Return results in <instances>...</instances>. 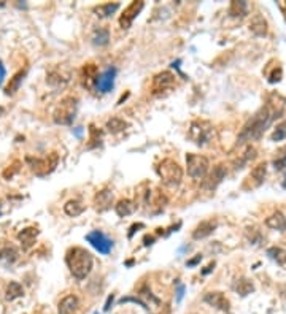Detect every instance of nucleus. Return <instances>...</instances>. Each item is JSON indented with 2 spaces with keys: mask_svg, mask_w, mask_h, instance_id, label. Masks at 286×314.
Returning <instances> with one entry per match:
<instances>
[{
  "mask_svg": "<svg viewBox=\"0 0 286 314\" xmlns=\"http://www.w3.org/2000/svg\"><path fill=\"white\" fill-rule=\"evenodd\" d=\"M66 264L77 279H84L92 270V255L84 248H70L66 254Z\"/></svg>",
  "mask_w": 286,
  "mask_h": 314,
  "instance_id": "f03ea898",
  "label": "nucleus"
},
{
  "mask_svg": "<svg viewBox=\"0 0 286 314\" xmlns=\"http://www.w3.org/2000/svg\"><path fill=\"white\" fill-rule=\"evenodd\" d=\"M186 165H188V174L192 179H203L208 173L210 162L205 156L201 154H188L186 156Z\"/></svg>",
  "mask_w": 286,
  "mask_h": 314,
  "instance_id": "0eeeda50",
  "label": "nucleus"
},
{
  "mask_svg": "<svg viewBox=\"0 0 286 314\" xmlns=\"http://www.w3.org/2000/svg\"><path fill=\"white\" fill-rule=\"evenodd\" d=\"M0 214H2V200H0Z\"/></svg>",
  "mask_w": 286,
  "mask_h": 314,
  "instance_id": "a19ab883",
  "label": "nucleus"
},
{
  "mask_svg": "<svg viewBox=\"0 0 286 314\" xmlns=\"http://www.w3.org/2000/svg\"><path fill=\"white\" fill-rule=\"evenodd\" d=\"M256 157V149L253 148V146H248L247 148V151L242 154V157H240V162H237V167L236 168H243V165L247 164V162H250V160H253Z\"/></svg>",
  "mask_w": 286,
  "mask_h": 314,
  "instance_id": "72a5a7b5",
  "label": "nucleus"
},
{
  "mask_svg": "<svg viewBox=\"0 0 286 314\" xmlns=\"http://www.w3.org/2000/svg\"><path fill=\"white\" fill-rule=\"evenodd\" d=\"M84 203L78 200V199H72V200H68L66 205H64V211H66L67 216L70 218H77L80 216V214H83L84 213Z\"/></svg>",
  "mask_w": 286,
  "mask_h": 314,
  "instance_id": "412c9836",
  "label": "nucleus"
},
{
  "mask_svg": "<svg viewBox=\"0 0 286 314\" xmlns=\"http://www.w3.org/2000/svg\"><path fill=\"white\" fill-rule=\"evenodd\" d=\"M26 70H19L13 78L10 79V84L7 86V95H13V94H16L17 91H19V87H21V84H22V81H24V78H26Z\"/></svg>",
  "mask_w": 286,
  "mask_h": 314,
  "instance_id": "b1692460",
  "label": "nucleus"
},
{
  "mask_svg": "<svg viewBox=\"0 0 286 314\" xmlns=\"http://www.w3.org/2000/svg\"><path fill=\"white\" fill-rule=\"evenodd\" d=\"M224 176H226V168H224V165L219 164V165H217L213 168V172L210 173L208 178L203 181V188L208 189V190H213L221 181H223Z\"/></svg>",
  "mask_w": 286,
  "mask_h": 314,
  "instance_id": "2eb2a0df",
  "label": "nucleus"
},
{
  "mask_svg": "<svg viewBox=\"0 0 286 314\" xmlns=\"http://www.w3.org/2000/svg\"><path fill=\"white\" fill-rule=\"evenodd\" d=\"M86 241L87 243H91V246L97 249L101 254H110V251H112V248H113V241L110 240V238L102 234V232H99V230H92L89 232V234L86 235Z\"/></svg>",
  "mask_w": 286,
  "mask_h": 314,
  "instance_id": "6e6552de",
  "label": "nucleus"
},
{
  "mask_svg": "<svg viewBox=\"0 0 286 314\" xmlns=\"http://www.w3.org/2000/svg\"><path fill=\"white\" fill-rule=\"evenodd\" d=\"M275 113L272 111L270 107H264L259 113H256L253 116V119H250L247 124L243 126L242 132L238 133L237 144H243L247 141H252L254 138H259L262 135V132L266 130V127L270 124Z\"/></svg>",
  "mask_w": 286,
  "mask_h": 314,
  "instance_id": "f257e3e1",
  "label": "nucleus"
},
{
  "mask_svg": "<svg viewBox=\"0 0 286 314\" xmlns=\"http://www.w3.org/2000/svg\"><path fill=\"white\" fill-rule=\"evenodd\" d=\"M183 286H180V289H178V300H182V297H183Z\"/></svg>",
  "mask_w": 286,
  "mask_h": 314,
  "instance_id": "ea45409f",
  "label": "nucleus"
},
{
  "mask_svg": "<svg viewBox=\"0 0 286 314\" xmlns=\"http://www.w3.org/2000/svg\"><path fill=\"white\" fill-rule=\"evenodd\" d=\"M89 132H91V140L89 141H92V144H91V148H94V146H97V144H101V137H102V133L99 132L94 126H91V129H89Z\"/></svg>",
  "mask_w": 286,
  "mask_h": 314,
  "instance_id": "f704fd0d",
  "label": "nucleus"
},
{
  "mask_svg": "<svg viewBox=\"0 0 286 314\" xmlns=\"http://www.w3.org/2000/svg\"><path fill=\"white\" fill-rule=\"evenodd\" d=\"M203 301L205 303H208L210 306H215V308H218V310L221 311H229V300L226 298V295L223 292H207L205 295H203Z\"/></svg>",
  "mask_w": 286,
  "mask_h": 314,
  "instance_id": "f8f14e48",
  "label": "nucleus"
},
{
  "mask_svg": "<svg viewBox=\"0 0 286 314\" xmlns=\"http://www.w3.org/2000/svg\"><path fill=\"white\" fill-rule=\"evenodd\" d=\"M22 295H24V289H22V286L17 281H11L7 286V290H5V300L7 301H13L17 297Z\"/></svg>",
  "mask_w": 286,
  "mask_h": 314,
  "instance_id": "393cba45",
  "label": "nucleus"
},
{
  "mask_svg": "<svg viewBox=\"0 0 286 314\" xmlns=\"http://www.w3.org/2000/svg\"><path fill=\"white\" fill-rule=\"evenodd\" d=\"M266 174H267V164L266 162H261V164L256 165L252 173L248 174V178H247V181L250 183V188H259V186L264 183V179H266Z\"/></svg>",
  "mask_w": 286,
  "mask_h": 314,
  "instance_id": "ddd939ff",
  "label": "nucleus"
},
{
  "mask_svg": "<svg viewBox=\"0 0 286 314\" xmlns=\"http://www.w3.org/2000/svg\"><path fill=\"white\" fill-rule=\"evenodd\" d=\"M213 126L210 124L207 121H194L189 127V132H188V137L191 141H194L196 144L199 146H203L207 144L210 140L213 137Z\"/></svg>",
  "mask_w": 286,
  "mask_h": 314,
  "instance_id": "423d86ee",
  "label": "nucleus"
},
{
  "mask_svg": "<svg viewBox=\"0 0 286 314\" xmlns=\"http://www.w3.org/2000/svg\"><path fill=\"white\" fill-rule=\"evenodd\" d=\"M135 209H137V205L129 199H122L115 205V211H116V214H118L119 218L129 216V214H132Z\"/></svg>",
  "mask_w": 286,
  "mask_h": 314,
  "instance_id": "4be33fe9",
  "label": "nucleus"
},
{
  "mask_svg": "<svg viewBox=\"0 0 286 314\" xmlns=\"http://www.w3.org/2000/svg\"><path fill=\"white\" fill-rule=\"evenodd\" d=\"M107 129L112 132V133H119V132H124L126 127H127V122L121 118H112L107 121Z\"/></svg>",
  "mask_w": 286,
  "mask_h": 314,
  "instance_id": "cd10ccee",
  "label": "nucleus"
},
{
  "mask_svg": "<svg viewBox=\"0 0 286 314\" xmlns=\"http://www.w3.org/2000/svg\"><path fill=\"white\" fill-rule=\"evenodd\" d=\"M19 165H21V164H19V162H17V160L13 162V165H11V168L8 167L7 170L3 172V178H5V179H10V178L13 176V174H15L17 170H19Z\"/></svg>",
  "mask_w": 286,
  "mask_h": 314,
  "instance_id": "c9c22d12",
  "label": "nucleus"
},
{
  "mask_svg": "<svg viewBox=\"0 0 286 314\" xmlns=\"http://www.w3.org/2000/svg\"><path fill=\"white\" fill-rule=\"evenodd\" d=\"M26 162L37 176H46V174L54 172V168L59 164V156H57V153H51L50 156L43 157V159L26 157Z\"/></svg>",
  "mask_w": 286,
  "mask_h": 314,
  "instance_id": "39448f33",
  "label": "nucleus"
},
{
  "mask_svg": "<svg viewBox=\"0 0 286 314\" xmlns=\"http://www.w3.org/2000/svg\"><path fill=\"white\" fill-rule=\"evenodd\" d=\"M97 78H99V73H97V67L94 63H86L83 67V79H84V84L91 86L92 83H97Z\"/></svg>",
  "mask_w": 286,
  "mask_h": 314,
  "instance_id": "bb28decb",
  "label": "nucleus"
},
{
  "mask_svg": "<svg viewBox=\"0 0 286 314\" xmlns=\"http://www.w3.org/2000/svg\"><path fill=\"white\" fill-rule=\"evenodd\" d=\"M118 8H119L118 3H105V5H101V7L96 8V13L101 17H107L110 15H113Z\"/></svg>",
  "mask_w": 286,
  "mask_h": 314,
  "instance_id": "2f4dec72",
  "label": "nucleus"
},
{
  "mask_svg": "<svg viewBox=\"0 0 286 314\" xmlns=\"http://www.w3.org/2000/svg\"><path fill=\"white\" fill-rule=\"evenodd\" d=\"M94 203H96V208L99 209V211H105V209H108L113 203V192L110 189H103L101 192H97Z\"/></svg>",
  "mask_w": 286,
  "mask_h": 314,
  "instance_id": "6ab92c4d",
  "label": "nucleus"
},
{
  "mask_svg": "<svg viewBox=\"0 0 286 314\" xmlns=\"http://www.w3.org/2000/svg\"><path fill=\"white\" fill-rule=\"evenodd\" d=\"M145 7V3L143 2H132L131 5H127V7L124 8V11H122V15L119 17V26L122 29H129L132 26V22L134 19L140 15V11L143 10Z\"/></svg>",
  "mask_w": 286,
  "mask_h": 314,
  "instance_id": "9d476101",
  "label": "nucleus"
},
{
  "mask_svg": "<svg viewBox=\"0 0 286 314\" xmlns=\"http://www.w3.org/2000/svg\"><path fill=\"white\" fill-rule=\"evenodd\" d=\"M234 290L237 294H240L242 297H247L248 294H252L254 290V286H253V283L250 281V279L240 278V279H237V281L234 283Z\"/></svg>",
  "mask_w": 286,
  "mask_h": 314,
  "instance_id": "a878e982",
  "label": "nucleus"
},
{
  "mask_svg": "<svg viewBox=\"0 0 286 314\" xmlns=\"http://www.w3.org/2000/svg\"><path fill=\"white\" fill-rule=\"evenodd\" d=\"M266 225L269 227V229H272V230L285 232L286 230V218L283 216V213L275 211L266 219Z\"/></svg>",
  "mask_w": 286,
  "mask_h": 314,
  "instance_id": "aec40b11",
  "label": "nucleus"
},
{
  "mask_svg": "<svg viewBox=\"0 0 286 314\" xmlns=\"http://www.w3.org/2000/svg\"><path fill=\"white\" fill-rule=\"evenodd\" d=\"M80 301L75 295H67L59 301V308H57V314H73L78 310Z\"/></svg>",
  "mask_w": 286,
  "mask_h": 314,
  "instance_id": "a211bd4d",
  "label": "nucleus"
},
{
  "mask_svg": "<svg viewBox=\"0 0 286 314\" xmlns=\"http://www.w3.org/2000/svg\"><path fill=\"white\" fill-rule=\"evenodd\" d=\"M215 229H217V220H213V219L203 220V222H201L194 229V232H192V238H194V240H202V238L212 235Z\"/></svg>",
  "mask_w": 286,
  "mask_h": 314,
  "instance_id": "f3484780",
  "label": "nucleus"
},
{
  "mask_svg": "<svg viewBox=\"0 0 286 314\" xmlns=\"http://www.w3.org/2000/svg\"><path fill=\"white\" fill-rule=\"evenodd\" d=\"M250 31L258 37H266L267 35V21L261 15H256L252 22H250Z\"/></svg>",
  "mask_w": 286,
  "mask_h": 314,
  "instance_id": "5701e85b",
  "label": "nucleus"
},
{
  "mask_svg": "<svg viewBox=\"0 0 286 314\" xmlns=\"http://www.w3.org/2000/svg\"><path fill=\"white\" fill-rule=\"evenodd\" d=\"M270 140L272 141H283V140H286V121L280 122L275 127V130H273L270 135Z\"/></svg>",
  "mask_w": 286,
  "mask_h": 314,
  "instance_id": "473e14b6",
  "label": "nucleus"
},
{
  "mask_svg": "<svg viewBox=\"0 0 286 314\" xmlns=\"http://www.w3.org/2000/svg\"><path fill=\"white\" fill-rule=\"evenodd\" d=\"M108 40H110V33H108L107 29H99V31H96L94 35H92V43L97 45V46L107 45Z\"/></svg>",
  "mask_w": 286,
  "mask_h": 314,
  "instance_id": "7c9ffc66",
  "label": "nucleus"
},
{
  "mask_svg": "<svg viewBox=\"0 0 286 314\" xmlns=\"http://www.w3.org/2000/svg\"><path fill=\"white\" fill-rule=\"evenodd\" d=\"M115 78H116V68L115 67H108L107 70H103L97 78V83H96L97 91L102 92V94L110 92L115 86Z\"/></svg>",
  "mask_w": 286,
  "mask_h": 314,
  "instance_id": "9b49d317",
  "label": "nucleus"
},
{
  "mask_svg": "<svg viewBox=\"0 0 286 314\" xmlns=\"http://www.w3.org/2000/svg\"><path fill=\"white\" fill-rule=\"evenodd\" d=\"M38 234H40V230L37 227H27V229L21 230L19 234H17V240L21 241L22 249H31L35 244V240H37Z\"/></svg>",
  "mask_w": 286,
  "mask_h": 314,
  "instance_id": "dca6fc26",
  "label": "nucleus"
},
{
  "mask_svg": "<svg viewBox=\"0 0 286 314\" xmlns=\"http://www.w3.org/2000/svg\"><path fill=\"white\" fill-rule=\"evenodd\" d=\"M5 75H7V72H5L3 62L0 61V86H2V83H3V79H5Z\"/></svg>",
  "mask_w": 286,
  "mask_h": 314,
  "instance_id": "4c0bfd02",
  "label": "nucleus"
},
{
  "mask_svg": "<svg viewBox=\"0 0 286 314\" xmlns=\"http://www.w3.org/2000/svg\"><path fill=\"white\" fill-rule=\"evenodd\" d=\"M280 79H282V68L275 70V72H273V73L270 75V78H269L270 83H278Z\"/></svg>",
  "mask_w": 286,
  "mask_h": 314,
  "instance_id": "e433bc0d",
  "label": "nucleus"
},
{
  "mask_svg": "<svg viewBox=\"0 0 286 314\" xmlns=\"http://www.w3.org/2000/svg\"><path fill=\"white\" fill-rule=\"evenodd\" d=\"M2 114H3V108H2V107H0V116H2Z\"/></svg>",
  "mask_w": 286,
  "mask_h": 314,
  "instance_id": "79ce46f5",
  "label": "nucleus"
},
{
  "mask_svg": "<svg viewBox=\"0 0 286 314\" xmlns=\"http://www.w3.org/2000/svg\"><path fill=\"white\" fill-rule=\"evenodd\" d=\"M248 13V5L245 2H232L229 8V15L234 17H243Z\"/></svg>",
  "mask_w": 286,
  "mask_h": 314,
  "instance_id": "c756f323",
  "label": "nucleus"
},
{
  "mask_svg": "<svg viewBox=\"0 0 286 314\" xmlns=\"http://www.w3.org/2000/svg\"><path fill=\"white\" fill-rule=\"evenodd\" d=\"M173 86H175V75L170 72H162L154 77L153 84H151V91H153L154 95H161L164 92L173 89Z\"/></svg>",
  "mask_w": 286,
  "mask_h": 314,
  "instance_id": "1a4fd4ad",
  "label": "nucleus"
},
{
  "mask_svg": "<svg viewBox=\"0 0 286 314\" xmlns=\"http://www.w3.org/2000/svg\"><path fill=\"white\" fill-rule=\"evenodd\" d=\"M17 255H19V252H17V249L13 246V244H10L7 241L0 243V264L2 265L15 264Z\"/></svg>",
  "mask_w": 286,
  "mask_h": 314,
  "instance_id": "4468645a",
  "label": "nucleus"
},
{
  "mask_svg": "<svg viewBox=\"0 0 286 314\" xmlns=\"http://www.w3.org/2000/svg\"><path fill=\"white\" fill-rule=\"evenodd\" d=\"M201 259H202V257H201V255H197V257H196V259H192L191 262H188V265H189V267H191V265H196V264H197V262H199Z\"/></svg>",
  "mask_w": 286,
  "mask_h": 314,
  "instance_id": "58836bf2",
  "label": "nucleus"
},
{
  "mask_svg": "<svg viewBox=\"0 0 286 314\" xmlns=\"http://www.w3.org/2000/svg\"><path fill=\"white\" fill-rule=\"evenodd\" d=\"M267 255H269L272 260H275L278 265H285L286 264V251L282 248H278V246L269 248V249H267Z\"/></svg>",
  "mask_w": 286,
  "mask_h": 314,
  "instance_id": "c85d7f7f",
  "label": "nucleus"
},
{
  "mask_svg": "<svg viewBox=\"0 0 286 314\" xmlns=\"http://www.w3.org/2000/svg\"><path fill=\"white\" fill-rule=\"evenodd\" d=\"M77 108H78V100L72 95L64 97L59 102V105L54 110V114H52V119H54L56 124H72V121L75 119V114H77Z\"/></svg>",
  "mask_w": 286,
  "mask_h": 314,
  "instance_id": "20e7f679",
  "label": "nucleus"
},
{
  "mask_svg": "<svg viewBox=\"0 0 286 314\" xmlns=\"http://www.w3.org/2000/svg\"><path fill=\"white\" fill-rule=\"evenodd\" d=\"M157 174L168 188H178L183 179V170L173 159H164L157 167Z\"/></svg>",
  "mask_w": 286,
  "mask_h": 314,
  "instance_id": "7ed1b4c3",
  "label": "nucleus"
}]
</instances>
